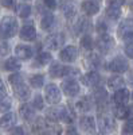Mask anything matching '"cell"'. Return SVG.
<instances>
[{
    "instance_id": "1",
    "label": "cell",
    "mask_w": 133,
    "mask_h": 135,
    "mask_svg": "<svg viewBox=\"0 0 133 135\" xmlns=\"http://www.w3.org/2000/svg\"><path fill=\"white\" fill-rule=\"evenodd\" d=\"M8 81H9L11 86H12L14 93L16 95L18 99H20V100H27V99L30 97L31 89H30V86L24 83L23 77H22L19 73L11 74V76L8 77Z\"/></svg>"
},
{
    "instance_id": "2",
    "label": "cell",
    "mask_w": 133,
    "mask_h": 135,
    "mask_svg": "<svg viewBox=\"0 0 133 135\" xmlns=\"http://www.w3.org/2000/svg\"><path fill=\"white\" fill-rule=\"evenodd\" d=\"M18 32V20L12 16H4L0 22V38L9 39Z\"/></svg>"
},
{
    "instance_id": "3",
    "label": "cell",
    "mask_w": 133,
    "mask_h": 135,
    "mask_svg": "<svg viewBox=\"0 0 133 135\" xmlns=\"http://www.w3.org/2000/svg\"><path fill=\"white\" fill-rule=\"evenodd\" d=\"M98 128L104 134H112L117 128V123L113 119V116L102 114V115H99V119H98Z\"/></svg>"
},
{
    "instance_id": "4",
    "label": "cell",
    "mask_w": 133,
    "mask_h": 135,
    "mask_svg": "<svg viewBox=\"0 0 133 135\" xmlns=\"http://www.w3.org/2000/svg\"><path fill=\"white\" fill-rule=\"evenodd\" d=\"M77 72L75 69H73L71 66L69 65H62L58 62H52L50 69H49V74L54 78H59V77H65V76H69L71 73Z\"/></svg>"
},
{
    "instance_id": "5",
    "label": "cell",
    "mask_w": 133,
    "mask_h": 135,
    "mask_svg": "<svg viewBox=\"0 0 133 135\" xmlns=\"http://www.w3.org/2000/svg\"><path fill=\"white\" fill-rule=\"evenodd\" d=\"M44 99L47 100L49 104H58L62 99L61 89L52 83L47 84L46 88H44Z\"/></svg>"
},
{
    "instance_id": "6",
    "label": "cell",
    "mask_w": 133,
    "mask_h": 135,
    "mask_svg": "<svg viewBox=\"0 0 133 135\" xmlns=\"http://www.w3.org/2000/svg\"><path fill=\"white\" fill-rule=\"evenodd\" d=\"M108 69L113 73H125L129 69V62L123 55H117L109 62Z\"/></svg>"
},
{
    "instance_id": "7",
    "label": "cell",
    "mask_w": 133,
    "mask_h": 135,
    "mask_svg": "<svg viewBox=\"0 0 133 135\" xmlns=\"http://www.w3.org/2000/svg\"><path fill=\"white\" fill-rule=\"evenodd\" d=\"M95 46L98 49L99 53H104L106 54L108 51H110L114 46V39L113 37L108 35V34H101V35L98 37V39L95 41Z\"/></svg>"
},
{
    "instance_id": "8",
    "label": "cell",
    "mask_w": 133,
    "mask_h": 135,
    "mask_svg": "<svg viewBox=\"0 0 133 135\" xmlns=\"http://www.w3.org/2000/svg\"><path fill=\"white\" fill-rule=\"evenodd\" d=\"M62 91L67 97H74L81 91L79 83L77 81L75 78H67V80H65L62 83Z\"/></svg>"
},
{
    "instance_id": "9",
    "label": "cell",
    "mask_w": 133,
    "mask_h": 135,
    "mask_svg": "<svg viewBox=\"0 0 133 135\" xmlns=\"http://www.w3.org/2000/svg\"><path fill=\"white\" fill-rule=\"evenodd\" d=\"M65 42V35L62 32H57V34H51L46 39H44V45L49 50H58Z\"/></svg>"
},
{
    "instance_id": "10",
    "label": "cell",
    "mask_w": 133,
    "mask_h": 135,
    "mask_svg": "<svg viewBox=\"0 0 133 135\" xmlns=\"http://www.w3.org/2000/svg\"><path fill=\"white\" fill-rule=\"evenodd\" d=\"M79 126H81V130L87 134V135H94L95 134V119L93 116H89V115H85L79 119Z\"/></svg>"
},
{
    "instance_id": "11",
    "label": "cell",
    "mask_w": 133,
    "mask_h": 135,
    "mask_svg": "<svg viewBox=\"0 0 133 135\" xmlns=\"http://www.w3.org/2000/svg\"><path fill=\"white\" fill-rule=\"evenodd\" d=\"M77 57H78V50H77L75 46H71V45H70V46L63 47L59 51V58L63 62H67V64L74 62L77 60Z\"/></svg>"
},
{
    "instance_id": "12",
    "label": "cell",
    "mask_w": 133,
    "mask_h": 135,
    "mask_svg": "<svg viewBox=\"0 0 133 135\" xmlns=\"http://www.w3.org/2000/svg\"><path fill=\"white\" fill-rule=\"evenodd\" d=\"M130 92L128 91L126 88H121V89H117L113 95V101L116 105H126L128 101L130 99Z\"/></svg>"
},
{
    "instance_id": "13",
    "label": "cell",
    "mask_w": 133,
    "mask_h": 135,
    "mask_svg": "<svg viewBox=\"0 0 133 135\" xmlns=\"http://www.w3.org/2000/svg\"><path fill=\"white\" fill-rule=\"evenodd\" d=\"M15 55L20 60H30L34 55V49L28 45H18L15 47Z\"/></svg>"
},
{
    "instance_id": "14",
    "label": "cell",
    "mask_w": 133,
    "mask_h": 135,
    "mask_svg": "<svg viewBox=\"0 0 133 135\" xmlns=\"http://www.w3.org/2000/svg\"><path fill=\"white\" fill-rule=\"evenodd\" d=\"M19 114L26 122H32L36 119L35 108H34V105H30V104H22L19 108Z\"/></svg>"
},
{
    "instance_id": "15",
    "label": "cell",
    "mask_w": 133,
    "mask_h": 135,
    "mask_svg": "<svg viewBox=\"0 0 133 135\" xmlns=\"http://www.w3.org/2000/svg\"><path fill=\"white\" fill-rule=\"evenodd\" d=\"M19 35L23 41H34L36 38V30L32 25H24L23 27L20 28L19 31Z\"/></svg>"
},
{
    "instance_id": "16",
    "label": "cell",
    "mask_w": 133,
    "mask_h": 135,
    "mask_svg": "<svg viewBox=\"0 0 133 135\" xmlns=\"http://www.w3.org/2000/svg\"><path fill=\"white\" fill-rule=\"evenodd\" d=\"M113 114L117 119H129L133 118V109L128 105H116Z\"/></svg>"
},
{
    "instance_id": "17",
    "label": "cell",
    "mask_w": 133,
    "mask_h": 135,
    "mask_svg": "<svg viewBox=\"0 0 133 135\" xmlns=\"http://www.w3.org/2000/svg\"><path fill=\"white\" fill-rule=\"evenodd\" d=\"M16 124V116L15 114H4L0 118V128L2 130H9Z\"/></svg>"
},
{
    "instance_id": "18",
    "label": "cell",
    "mask_w": 133,
    "mask_h": 135,
    "mask_svg": "<svg viewBox=\"0 0 133 135\" xmlns=\"http://www.w3.org/2000/svg\"><path fill=\"white\" fill-rule=\"evenodd\" d=\"M81 8H82V11L87 16H93L99 11L98 3L93 2V0H85V2L82 3V6H81Z\"/></svg>"
},
{
    "instance_id": "19",
    "label": "cell",
    "mask_w": 133,
    "mask_h": 135,
    "mask_svg": "<svg viewBox=\"0 0 133 135\" xmlns=\"http://www.w3.org/2000/svg\"><path fill=\"white\" fill-rule=\"evenodd\" d=\"M82 81L83 84H86L87 86H97L99 84V81H101V76H99L97 72H89L86 73L83 77H82Z\"/></svg>"
},
{
    "instance_id": "20",
    "label": "cell",
    "mask_w": 133,
    "mask_h": 135,
    "mask_svg": "<svg viewBox=\"0 0 133 135\" xmlns=\"http://www.w3.org/2000/svg\"><path fill=\"white\" fill-rule=\"evenodd\" d=\"M52 61V55L51 53L49 51H42L36 55V58H35V62H34V66L36 68H42V66H46L47 64H50Z\"/></svg>"
},
{
    "instance_id": "21",
    "label": "cell",
    "mask_w": 133,
    "mask_h": 135,
    "mask_svg": "<svg viewBox=\"0 0 133 135\" xmlns=\"http://www.w3.org/2000/svg\"><path fill=\"white\" fill-rule=\"evenodd\" d=\"M124 84H125V80L121 76H112V77H109V80H108V86L110 89H114V91L124 88Z\"/></svg>"
},
{
    "instance_id": "22",
    "label": "cell",
    "mask_w": 133,
    "mask_h": 135,
    "mask_svg": "<svg viewBox=\"0 0 133 135\" xmlns=\"http://www.w3.org/2000/svg\"><path fill=\"white\" fill-rule=\"evenodd\" d=\"M49 126V123L42 119V118H38L34 120V124H32V131H34L36 135H43L44 131H46V127Z\"/></svg>"
},
{
    "instance_id": "23",
    "label": "cell",
    "mask_w": 133,
    "mask_h": 135,
    "mask_svg": "<svg viewBox=\"0 0 133 135\" xmlns=\"http://www.w3.org/2000/svg\"><path fill=\"white\" fill-rule=\"evenodd\" d=\"M54 23H55V18H54V15L51 14V12H46V14H43V16H42V19H40V27L43 28V30H50L52 26H54Z\"/></svg>"
},
{
    "instance_id": "24",
    "label": "cell",
    "mask_w": 133,
    "mask_h": 135,
    "mask_svg": "<svg viewBox=\"0 0 133 135\" xmlns=\"http://www.w3.org/2000/svg\"><path fill=\"white\" fill-rule=\"evenodd\" d=\"M77 109H79L81 112H89L92 108H93V103H92V100H90V97H87V96H85V97H81L78 101H77Z\"/></svg>"
},
{
    "instance_id": "25",
    "label": "cell",
    "mask_w": 133,
    "mask_h": 135,
    "mask_svg": "<svg viewBox=\"0 0 133 135\" xmlns=\"http://www.w3.org/2000/svg\"><path fill=\"white\" fill-rule=\"evenodd\" d=\"M4 69L6 70H8V72H18L20 68H22V65H20V62L15 58V57H9V58H7L6 61H4Z\"/></svg>"
},
{
    "instance_id": "26",
    "label": "cell",
    "mask_w": 133,
    "mask_h": 135,
    "mask_svg": "<svg viewBox=\"0 0 133 135\" xmlns=\"http://www.w3.org/2000/svg\"><path fill=\"white\" fill-rule=\"evenodd\" d=\"M94 100L97 104H105V101L108 100V92L106 89L102 88V86H98L95 91H94Z\"/></svg>"
},
{
    "instance_id": "27",
    "label": "cell",
    "mask_w": 133,
    "mask_h": 135,
    "mask_svg": "<svg viewBox=\"0 0 133 135\" xmlns=\"http://www.w3.org/2000/svg\"><path fill=\"white\" fill-rule=\"evenodd\" d=\"M46 118L52 123L61 120L62 119V108H49L46 111Z\"/></svg>"
},
{
    "instance_id": "28",
    "label": "cell",
    "mask_w": 133,
    "mask_h": 135,
    "mask_svg": "<svg viewBox=\"0 0 133 135\" xmlns=\"http://www.w3.org/2000/svg\"><path fill=\"white\" fill-rule=\"evenodd\" d=\"M90 22H89V19L86 18H79L78 22H77V26H75V30L77 32H86L89 28H90Z\"/></svg>"
},
{
    "instance_id": "29",
    "label": "cell",
    "mask_w": 133,
    "mask_h": 135,
    "mask_svg": "<svg viewBox=\"0 0 133 135\" xmlns=\"http://www.w3.org/2000/svg\"><path fill=\"white\" fill-rule=\"evenodd\" d=\"M62 122L65 123H73L74 120V112L71 111V107H62Z\"/></svg>"
},
{
    "instance_id": "30",
    "label": "cell",
    "mask_w": 133,
    "mask_h": 135,
    "mask_svg": "<svg viewBox=\"0 0 133 135\" xmlns=\"http://www.w3.org/2000/svg\"><path fill=\"white\" fill-rule=\"evenodd\" d=\"M28 83L31 84V86H34V88H40L44 84V76L43 74H32L30 77Z\"/></svg>"
},
{
    "instance_id": "31",
    "label": "cell",
    "mask_w": 133,
    "mask_h": 135,
    "mask_svg": "<svg viewBox=\"0 0 133 135\" xmlns=\"http://www.w3.org/2000/svg\"><path fill=\"white\" fill-rule=\"evenodd\" d=\"M106 16L112 20H117L121 16V8L116 7H106Z\"/></svg>"
},
{
    "instance_id": "32",
    "label": "cell",
    "mask_w": 133,
    "mask_h": 135,
    "mask_svg": "<svg viewBox=\"0 0 133 135\" xmlns=\"http://www.w3.org/2000/svg\"><path fill=\"white\" fill-rule=\"evenodd\" d=\"M18 15L20 18H28L31 15V6H28V4H19L18 6Z\"/></svg>"
},
{
    "instance_id": "33",
    "label": "cell",
    "mask_w": 133,
    "mask_h": 135,
    "mask_svg": "<svg viewBox=\"0 0 133 135\" xmlns=\"http://www.w3.org/2000/svg\"><path fill=\"white\" fill-rule=\"evenodd\" d=\"M124 135H133V118L126 119V122L124 123L123 130H121Z\"/></svg>"
},
{
    "instance_id": "34",
    "label": "cell",
    "mask_w": 133,
    "mask_h": 135,
    "mask_svg": "<svg viewBox=\"0 0 133 135\" xmlns=\"http://www.w3.org/2000/svg\"><path fill=\"white\" fill-rule=\"evenodd\" d=\"M81 46L85 49V50H92L93 49V38L90 35H83L81 38Z\"/></svg>"
},
{
    "instance_id": "35",
    "label": "cell",
    "mask_w": 133,
    "mask_h": 135,
    "mask_svg": "<svg viewBox=\"0 0 133 135\" xmlns=\"http://www.w3.org/2000/svg\"><path fill=\"white\" fill-rule=\"evenodd\" d=\"M62 134V128L57 124H49L46 127V131H44L43 135H61Z\"/></svg>"
},
{
    "instance_id": "36",
    "label": "cell",
    "mask_w": 133,
    "mask_h": 135,
    "mask_svg": "<svg viewBox=\"0 0 133 135\" xmlns=\"http://www.w3.org/2000/svg\"><path fill=\"white\" fill-rule=\"evenodd\" d=\"M132 30H133V22H130V20H125L124 23L120 26V30H118V32H120V35L123 37V35H125L126 32L132 31Z\"/></svg>"
},
{
    "instance_id": "37",
    "label": "cell",
    "mask_w": 133,
    "mask_h": 135,
    "mask_svg": "<svg viewBox=\"0 0 133 135\" xmlns=\"http://www.w3.org/2000/svg\"><path fill=\"white\" fill-rule=\"evenodd\" d=\"M11 108V100L7 96H0V112H6Z\"/></svg>"
},
{
    "instance_id": "38",
    "label": "cell",
    "mask_w": 133,
    "mask_h": 135,
    "mask_svg": "<svg viewBox=\"0 0 133 135\" xmlns=\"http://www.w3.org/2000/svg\"><path fill=\"white\" fill-rule=\"evenodd\" d=\"M63 12H65L66 18L71 19V18L75 15V8H74V6H73V4H66V6H65V8H63Z\"/></svg>"
},
{
    "instance_id": "39",
    "label": "cell",
    "mask_w": 133,
    "mask_h": 135,
    "mask_svg": "<svg viewBox=\"0 0 133 135\" xmlns=\"http://www.w3.org/2000/svg\"><path fill=\"white\" fill-rule=\"evenodd\" d=\"M8 53H9V45L6 42V39L0 38V57H3Z\"/></svg>"
},
{
    "instance_id": "40",
    "label": "cell",
    "mask_w": 133,
    "mask_h": 135,
    "mask_svg": "<svg viewBox=\"0 0 133 135\" xmlns=\"http://www.w3.org/2000/svg\"><path fill=\"white\" fill-rule=\"evenodd\" d=\"M32 105H34V108H36V109H43V99H42L40 95H36V96L34 97Z\"/></svg>"
},
{
    "instance_id": "41",
    "label": "cell",
    "mask_w": 133,
    "mask_h": 135,
    "mask_svg": "<svg viewBox=\"0 0 133 135\" xmlns=\"http://www.w3.org/2000/svg\"><path fill=\"white\" fill-rule=\"evenodd\" d=\"M108 7H116V8H121L125 4V0H108L106 2Z\"/></svg>"
},
{
    "instance_id": "42",
    "label": "cell",
    "mask_w": 133,
    "mask_h": 135,
    "mask_svg": "<svg viewBox=\"0 0 133 135\" xmlns=\"http://www.w3.org/2000/svg\"><path fill=\"white\" fill-rule=\"evenodd\" d=\"M95 30L99 32V34H106V30H108V26L104 20H98V23L95 26Z\"/></svg>"
},
{
    "instance_id": "43",
    "label": "cell",
    "mask_w": 133,
    "mask_h": 135,
    "mask_svg": "<svg viewBox=\"0 0 133 135\" xmlns=\"http://www.w3.org/2000/svg\"><path fill=\"white\" fill-rule=\"evenodd\" d=\"M124 51H125V54H126V57L133 58V42H128V43L125 45Z\"/></svg>"
},
{
    "instance_id": "44",
    "label": "cell",
    "mask_w": 133,
    "mask_h": 135,
    "mask_svg": "<svg viewBox=\"0 0 133 135\" xmlns=\"http://www.w3.org/2000/svg\"><path fill=\"white\" fill-rule=\"evenodd\" d=\"M9 135H24V131L22 127H14V130L9 131Z\"/></svg>"
},
{
    "instance_id": "45",
    "label": "cell",
    "mask_w": 133,
    "mask_h": 135,
    "mask_svg": "<svg viewBox=\"0 0 133 135\" xmlns=\"http://www.w3.org/2000/svg\"><path fill=\"white\" fill-rule=\"evenodd\" d=\"M43 2H44V4H46V7L50 8V9H54L55 7H57V0H43Z\"/></svg>"
},
{
    "instance_id": "46",
    "label": "cell",
    "mask_w": 133,
    "mask_h": 135,
    "mask_svg": "<svg viewBox=\"0 0 133 135\" xmlns=\"http://www.w3.org/2000/svg\"><path fill=\"white\" fill-rule=\"evenodd\" d=\"M6 8H12L15 6V0H0Z\"/></svg>"
},
{
    "instance_id": "47",
    "label": "cell",
    "mask_w": 133,
    "mask_h": 135,
    "mask_svg": "<svg viewBox=\"0 0 133 135\" xmlns=\"http://www.w3.org/2000/svg\"><path fill=\"white\" fill-rule=\"evenodd\" d=\"M123 39L128 43V42H133V30L132 31H129V32H126L125 35H123Z\"/></svg>"
},
{
    "instance_id": "48",
    "label": "cell",
    "mask_w": 133,
    "mask_h": 135,
    "mask_svg": "<svg viewBox=\"0 0 133 135\" xmlns=\"http://www.w3.org/2000/svg\"><path fill=\"white\" fill-rule=\"evenodd\" d=\"M65 135H78V131H77L74 127H69L67 130H66Z\"/></svg>"
},
{
    "instance_id": "49",
    "label": "cell",
    "mask_w": 133,
    "mask_h": 135,
    "mask_svg": "<svg viewBox=\"0 0 133 135\" xmlns=\"http://www.w3.org/2000/svg\"><path fill=\"white\" fill-rule=\"evenodd\" d=\"M97 62H99L98 61V57H97V55H92V57H90V64L93 66H99V64H97Z\"/></svg>"
},
{
    "instance_id": "50",
    "label": "cell",
    "mask_w": 133,
    "mask_h": 135,
    "mask_svg": "<svg viewBox=\"0 0 133 135\" xmlns=\"http://www.w3.org/2000/svg\"><path fill=\"white\" fill-rule=\"evenodd\" d=\"M132 99H133V93H132Z\"/></svg>"
}]
</instances>
